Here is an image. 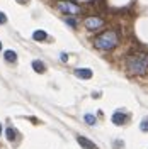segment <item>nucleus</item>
Masks as SVG:
<instances>
[{"mask_svg": "<svg viewBox=\"0 0 148 149\" xmlns=\"http://www.w3.org/2000/svg\"><path fill=\"white\" fill-rule=\"evenodd\" d=\"M94 46L97 49H101V51H111V49H114L118 46V34L114 31H106L101 36L95 37Z\"/></svg>", "mask_w": 148, "mask_h": 149, "instance_id": "1", "label": "nucleus"}, {"mask_svg": "<svg viewBox=\"0 0 148 149\" xmlns=\"http://www.w3.org/2000/svg\"><path fill=\"white\" fill-rule=\"evenodd\" d=\"M128 70L133 74H145L148 71V54L138 53V54H133L128 59Z\"/></svg>", "mask_w": 148, "mask_h": 149, "instance_id": "2", "label": "nucleus"}, {"mask_svg": "<svg viewBox=\"0 0 148 149\" xmlns=\"http://www.w3.org/2000/svg\"><path fill=\"white\" fill-rule=\"evenodd\" d=\"M56 9L60 12H63V14H72V15L80 12V7L77 3H73V2H68V0H60L56 3Z\"/></svg>", "mask_w": 148, "mask_h": 149, "instance_id": "3", "label": "nucleus"}, {"mask_svg": "<svg viewBox=\"0 0 148 149\" xmlns=\"http://www.w3.org/2000/svg\"><path fill=\"white\" fill-rule=\"evenodd\" d=\"M83 24L89 31H95V29H101L104 26V20L101 17H87L83 20Z\"/></svg>", "mask_w": 148, "mask_h": 149, "instance_id": "4", "label": "nucleus"}, {"mask_svg": "<svg viewBox=\"0 0 148 149\" xmlns=\"http://www.w3.org/2000/svg\"><path fill=\"white\" fill-rule=\"evenodd\" d=\"M77 141H78V144H80L83 149H99L95 146V142H92L90 139H87V137H83V136H78Z\"/></svg>", "mask_w": 148, "mask_h": 149, "instance_id": "5", "label": "nucleus"}, {"mask_svg": "<svg viewBox=\"0 0 148 149\" xmlns=\"http://www.w3.org/2000/svg\"><path fill=\"white\" fill-rule=\"evenodd\" d=\"M92 70H89V68H78V70H75V76H78L80 80H89V78H92Z\"/></svg>", "mask_w": 148, "mask_h": 149, "instance_id": "6", "label": "nucleus"}, {"mask_svg": "<svg viewBox=\"0 0 148 149\" xmlns=\"http://www.w3.org/2000/svg\"><path fill=\"white\" fill-rule=\"evenodd\" d=\"M32 70H34L36 73H44V71H46V66H44V63H43V61L34 59V61H32Z\"/></svg>", "mask_w": 148, "mask_h": 149, "instance_id": "7", "label": "nucleus"}, {"mask_svg": "<svg viewBox=\"0 0 148 149\" xmlns=\"http://www.w3.org/2000/svg\"><path fill=\"white\" fill-rule=\"evenodd\" d=\"M112 122H114L116 125H123V124L126 122V115L121 113V112H116V113L112 115Z\"/></svg>", "mask_w": 148, "mask_h": 149, "instance_id": "8", "label": "nucleus"}, {"mask_svg": "<svg viewBox=\"0 0 148 149\" xmlns=\"http://www.w3.org/2000/svg\"><path fill=\"white\" fill-rule=\"evenodd\" d=\"M4 58H5V61H9V63H16V61H17V54H16V51H12V49L5 51Z\"/></svg>", "mask_w": 148, "mask_h": 149, "instance_id": "9", "label": "nucleus"}, {"mask_svg": "<svg viewBox=\"0 0 148 149\" xmlns=\"http://www.w3.org/2000/svg\"><path fill=\"white\" fill-rule=\"evenodd\" d=\"M46 37H48V34L44 31H36V32L32 34V39H34V41H46Z\"/></svg>", "mask_w": 148, "mask_h": 149, "instance_id": "10", "label": "nucleus"}, {"mask_svg": "<svg viewBox=\"0 0 148 149\" xmlns=\"http://www.w3.org/2000/svg\"><path fill=\"white\" fill-rule=\"evenodd\" d=\"M5 136H7V139L12 142V141H16V137H17V130L14 129V127H9V129L5 130Z\"/></svg>", "mask_w": 148, "mask_h": 149, "instance_id": "11", "label": "nucleus"}, {"mask_svg": "<svg viewBox=\"0 0 148 149\" xmlns=\"http://www.w3.org/2000/svg\"><path fill=\"white\" fill-rule=\"evenodd\" d=\"M83 119H85V122H87L89 125H94V124H95V117H94V115H90V113H87Z\"/></svg>", "mask_w": 148, "mask_h": 149, "instance_id": "12", "label": "nucleus"}, {"mask_svg": "<svg viewBox=\"0 0 148 149\" xmlns=\"http://www.w3.org/2000/svg\"><path fill=\"white\" fill-rule=\"evenodd\" d=\"M140 129L143 130V132H148V117L141 122V124H140Z\"/></svg>", "mask_w": 148, "mask_h": 149, "instance_id": "13", "label": "nucleus"}, {"mask_svg": "<svg viewBox=\"0 0 148 149\" xmlns=\"http://www.w3.org/2000/svg\"><path fill=\"white\" fill-rule=\"evenodd\" d=\"M5 22H7V15L4 12H0V24H5Z\"/></svg>", "mask_w": 148, "mask_h": 149, "instance_id": "14", "label": "nucleus"}, {"mask_svg": "<svg viewBox=\"0 0 148 149\" xmlns=\"http://www.w3.org/2000/svg\"><path fill=\"white\" fill-rule=\"evenodd\" d=\"M66 24L72 26V27H75V26H77V20H75V19H66Z\"/></svg>", "mask_w": 148, "mask_h": 149, "instance_id": "15", "label": "nucleus"}, {"mask_svg": "<svg viewBox=\"0 0 148 149\" xmlns=\"http://www.w3.org/2000/svg\"><path fill=\"white\" fill-rule=\"evenodd\" d=\"M17 2H19V3H27L29 0H17Z\"/></svg>", "mask_w": 148, "mask_h": 149, "instance_id": "16", "label": "nucleus"}, {"mask_svg": "<svg viewBox=\"0 0 148 149\" xmlns=\"http://www.w3.org/2000/svg\"><path fill=\"white\" fill-rule=\"evenodd\" d=\"M0 136H2V124H0Z\"/></svg>", "mask_w": 148, "mask_h": 149, "instance_id": "17", "label": "nucleus"}, {"mask_svg": "<svg viewBox=\"0 0 148 149\" xmlns=\"http://www.w3.org/2000/svg\"><path fill=\"white\" fill-rule=\"evenodd\" d=\"M0 51H2V42H0Z\"/></svg>", "mask_w": 148, "mask_h": 149, "instance_id": "18", "label": "nucleus"}]
</instances>
